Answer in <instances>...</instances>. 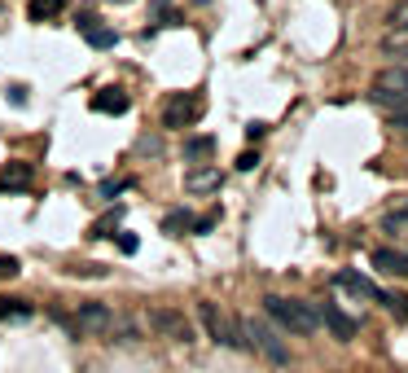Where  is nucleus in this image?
<instances>
[{"label":"nucleus","mask_w":408,"mask_h":373,"mask_svg":"<svg viewBox=\"0 0 408 373\" xmlns=\"http://www.w3.org/2000/svg\"><path fill=\"white\" fill-rule=\"evenodd\" d=\"M268 316L281 325L285 334H312L316 330V303H303V299H285V294H268L263 299Z\"/></svg>","instance_id":"nucleus-1"},{"label":"nucleus","mask_w":408,"mask_h":373,"mask_svg":"<svg viewBox=\"0 0 408 373\" xmlns=\"http://www.w3.org/2000/svg\"><path fill=\"white\" fill-rule=\"evenodd\" d=\"M242 330V343L250 347V352H259L268 365H290V347H285L277 334L268 330V325H259V321H242L237 325Z\"/></svg>","instance_id":"nucleus-2"},{"label":"nucleus","mask_w":408,"mask_h":373,"mask_svg":"<svg viewBox=\"0 0 408 373\" xmlns=\"http://www.w3.org/2000/svg\"><path fill=\"white\" fill-rule=\"evenodd\" d=\"M202 325H207V334H211V343H220V347H246L242 343V330H237V321L229 316V312H220L215 303H202Z\"/></svg>","instance_id":"nucleus-3"},{"label":"nucleus","mask_w":408,"mask_h":373,"mask_svg":"<svg viewBox=\"0 0 408 373\" xmlns=\"http://www.w3.org/2000/svg\"><path fill=\"white\" fill-rule=\"evenodd\" d=\"M374 101H382V105H404L408 101V66H387L382 75L374 79Z\"/></svg>","instance_id":"nucleus-4"},{"label":"nucleus","mask_w":408,"mask_h":373,"mask_svg":"<svg viewBox=\"0 0 408 373\" xmlns=\"http://www.w3.org/2000/svg\"><path fill=\"white\" fill-rule=\"evenodd\" d=\"M150 330H159L167 343H194V325L185 321V312H172V308H154Z\"/></svg>","instance_id":"nucleus-5"},{"label":"nucleus","mask_w":408,"mask_h":373,"mask_svg":"<svg viewBox=\"0 0 408 373\" xmlns=\"http://www.w3.org/2000/svg\"><path fill=\"white\" fill-rule=\"evenodd\" d=\"M75 325H79L83 334H114V312L105 308V303H79Z\"/></svg>","instance_id":"nucleus-6"},{"label":"nucleus","mask_w":408,"mask_h":373,"mask_svg":"<svg viewBox=\"0 0 408 373\" xmlns=\"http://www.w3.org/2000/svg\"><path fill=\"white\" fill-rule=\"evenodd\" d=\"M202 114V101L198 97H185V92H180V97H172L163 105V128H185V123H194V119Z\"/></svg>","instance_id":"nucleus-7"},{"label":"nucleus","mask_w":408,"mask_h":373,"mask_svg":"<svg viewBox=\"0 0 408 373\" xmlns=\"http://www.w3.org/2000/svg\"><path fill=\"white\" fill-rule=\"evenodd\" d=\"M316 325H329L334 339H343V343H347V339H356V330H360V325L347 316V312H338L334 303H316Z\"/></svg>","instance_id":"nucleus-8"},{"label":"nucleus","mask_w":408,"mask_h":373,"mask_svg":"<svg viewBox=\"0 0 408 373\" xmlns=\"http://www.w3.org/2000/svg\"><path fill=\"white\" fill-rule=\"evenodd\" d=\"M127 92H119V88H105V92H97L92 97V110L97 114H127Z\"/></svg>","instance_id":"nucleus-9"},{"label":"nucleus","mask_w":408,"mask_h":373,"mask_svg":"<svg viewBox=\"0 0 408 373\" xmlns=\"http://www.w3.org/2000/svg\"><path fill=\"white\" fill-rule=\"evenodd\" d=\"M185 185H189V194H207V189L224 185V176H220V167H198V172L185 176Z\"/></svg>","instance_id":"nucleus-10"},{"label":"nucleus","mask_w":408,"mask_h":373,"mask_svg":"<svg viewBox=\"0 0 408 373\" xmlns=\"http://www.w3.org/2000/svg\"><path fill=\"white\" fill-rule=\"evenodd\" d=\"M374 268L391 272V276H408V255H400V250H374Z\"/></svg>","instance_id":"nucleus-11"},{"label":"nucleus","mask_w":408,"mask_h":373,"mask_svg":"<svg viewBox=\"0 0 408 373\" xmlns=\"http://www.w3.org/2000/svg\"><path fill=\"white\" fill-rule=\"evenodd\" d=\"M338 285L343 290H351V294H360V299H378L382 290L374 281H369V276H360V272H338Z\"/></svg>","instance_id":"nucleus-12"},{"label":"nucleus","mask_w":408,"mask_h":373,"mask_svg":"<svg viewBox=\"0 0 408 373\" xmlns=\"http://www.w3.org/2000/svg\"><path fill=\"white\" fill-rule=\"evenodd\" d=\"M31 303H27V299H0V321H27L31 316Z\"/></svg>","instance_id":"nucleus-13"},{"label":"nucleus","mask_w":408,"mask_h":373,"mask_svg":"<svg viewBox=\"0 0 408 373\" xmlns=\"http://www.w3.org/2000/svg\"><path fill=\"white\" fill-rule=\"evenodd\" d=\"M83 40H88L92 49H114L119 35H114V27H88V31H83Z\"/></svg>","instance_id":"nucleus-14"},{"label":"nucleus","mask_w":408,"mask_h":373,"mask_svg":"<svg viewBox=\"0 0 408 373\" xmlns=\"http://www.w3.org/2000/svg\"><path fill=\"white\" fill-rule=\"evenodd\" d=\"M211 150H215L211 137H189V141H185V159H189V163H202Z\"/></svg>","instance_id":"nucleus-15"},{"label":"nucleus","mask_w":408,"mask_h":373,"mask_svg":"<svg viewBox=\"0 0 408 373\" xmlns=\"http://www.w3.org/2000/svg\"><path fill=\"white\" fill-rule=\"evenodd\" d=\"M5 185H9V189L31 185V163H9V167H5Z\"/></svg>","instance_id":"nucleus-16"},{"label":"nucleus","mask_w":408,"mask_h":373,"mask_svg":"<svg viewBox=\"0 0 408 373\" xmlns=\"http://www.w3.org/2000/svg\"><path fill=\"white\" fill-rule=\"evenodd\" d=\"M62 9H66V0H31V22H44V18L62 14Z\"/></svg>","instance_id":"nucleus-17"},{"label":"nucleus","mask_w":408,"mask_h":373,"mask_svg":"<svg viewBox=\"0 0 408 373\" xmlns=\"http://www.w3.org/2000/svg\"><path fill=\"white\" fill-rule=\"evenodd\" d=\"M378 303H387L395 316H408V294H378Z\"/></svg>","instance_id":"nucleus-18"},{"label":"nucleus","mask_w":408,"mask_h":373,"mask_svg":"<svg viewBox=\"0 0 408 373\" xmlns=\"http://www.w3.org/2000/svg\"><path fill=\"white\" fill-rule=\"evenodd\" d=\"M189 224H194V220H189V211H172V215L163 220L167 233H180V228H189Z\"/></svg>","instance_id":"nucleus-19"},{"label":"nucleus","mask_w":408,"mask_h":373,"mask_svg":"<svg viewBox=\"0 0 408 373\" xmlns=\"http://www.w3.org/2000/svg\"><path fill=\"white\" fill-rule=\"evenodd\" d=\"M114 224H119V215H105V220H97V224H92V237H114V233H110Z\"/></svg>","instance_id":"nucleus-20"},{"label":"nucleus","mask_w":408,"mask_h":373,"mask_svg":"<svg viewBox=\"0 0 408 373\" xmlns=\"http://www.w3.org/2000/svg\"><path fill=\"white\" fill-rule=\"evenodd\" d=\"M391 128L408 132V101H404V105H395V110H391Z\"/></svg>","instance_id":"nucleus-21"},{"label":"nucleus","mask_w":408,"mask_h":373,"mask_svg":"<svg viewBox=\"0 0 408 373\" xmlns=\"http://www.w3.org/2000/svg\"><path fill=\"white\" fill-rule=\"evenodd\" d=\"M136 233H119V250H123V255H136Z\"/></svg>","instance_id":"nucleus-22"},{"label":"nucleus","mask_w":408,"mask_h":373,"mask_svg":"<svg viewBox=\"0 0 408 373\" xmlns=\"http://www.w3.org/2000/svg\"><path fill=\"white\" fill-rule=\"evenodd\" d=\"M0 276H18V259L14 255H0Z\"/></svg>","instance_id":"nucleus-23"},{"label":"nucleus","mask_w":408,"mask_h":373,"mask_svg":"<svg viewBox=\"0 0 408 373\" xmlns=\"http://www.w3.org/2000/svg\"><path fill=\"white\" fill-rule=\"evenodd\" d=\"M70 272H75V276H101L97 263H79V268H70Z\"/></svg>","instance_id":"nucleus-24"},{"label":"nucleus","mask_w":408,"mask_h":373,"mask_svg":"<svg viewBox=\"0 0 408 373\" xmlns=\"http://www.w3.org/2000/svg\"><path fill=\"white\" fill-rule=\"evenodd\" d=\"M119 189H123V180H105V185H101V198H114Z\"/></svg>","instance_id":"nucleus-25"},{"label":"nucleus","mask_w":408,"mask_h":373,"mask_svg":"<svg viewBox=\"0 0 408 373\" xmlns=\"http://www.w3.org/2000/svg\"><path fill=\"white\" fill-rule=\"evenodd\" d=\"M387 53H400V57H408V40H400V44H395V40H387Z\"/></svg>","instance_id":"nucleus-26"},{"label":"nucleus","mask_w":408,"mask_h":373,"mask_svg":"<svg viewBox=\"0 0 408 373\" xmlns=\"http://www.w3.org/2000/svg\"><path fill=\"white\" fill-rule=\"evenodd\" d=\"M75 27H79V31H88V27H97V18H92V14H79V18H75Z\"/></svg>","instance_id":"nucleus-27"},{"label":"nucleus","mask_w":408,"mask_h":373,"mask_svg":"<svg viewBox=\"0 0 408 373\" xmlns=\"http://www.w3.org/2000/svg\"><path fill=\"white\" fill-rule=\"evenodd\" d=\"M255 163H259V154H242V159H237V167H242V172H250Z\"/></svg>","instance_id":"nucleus-28"},{"label":"nucleus","mask_w":408,"mask_h":373,"mask_svg":"<svg viewBox=\"0 0 408 373\" xmlns=\"http://www.w3.org/2000/svg\"><path fill=\"white\" fill-rule=\"evenodd\" d=\"M194 228H198V233H211V228H215V215H202V220H198Z\"/></svg>","instance_id":"nucleus-29"},{"label":"nucleus","mask_w":408,"mask_h":373,"mask_svg":"<svg viewBox=\"0 0 408 373\" xmlns=\"http://www.w3.org/2000/svg\"><path fill=\"white\" fill-rule=\"evenodd\" d=\"M395 220H408V207H400V211H395Z\"/></svg>","instance_id":"nucleus-30"},{"label":"nucleus","mask_w":408,"mask_h":373,"mask_svg":"<svg viewBox=\"0 0 408 373\" xmlns=\"http://www.w3.org/2000/svg\"><path fill=\"white\" fill-rule=\"evenodd\" d=\"M404 35H408V22H404Z\"/></svg>","instance_id":"nucleus-31"},{"label":"nucleus","mask_w":408,"mask_h":373,"mask_svg":"<svg viewBox=\"0 0 408 373\" xmlns=\"http://www.w3.org/2000/svg\"><path fill=\"white\" fill-rule=\"evenodd\" d=\"M119 5H123V0H119Z\"/></svg>","instance_id":"nucleus-32"}]
</instances>
